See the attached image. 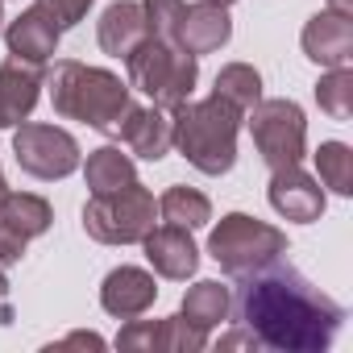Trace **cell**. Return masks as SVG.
Masks as SVG:
<instances>
[{"label": "cell", "instance_id": "obj_1", "mask_svg": "<svg viewBox=\"0 0 353 353\" xmlns=\"http://www.w3.org/2000/svg\"><path fill=\"white\" fill-rule=\"evenodd\" d=\"M233 307L258 345L279 353H320L332 345L345 320V307L332 295H324L307 274L279 258L241 274Z\"/></svg>", "mask_w": 353, "mask_h": 353}, {"label": "cell", "instance_id": "obj_2", "mask_svg": "<svg viewBox=\"0 0 353 353\" xmlns=\"http://www.w3.org/2000/svg\"><path fill=\"white\" fill-rule=\"evenodd\" d=\"M50 88V104L63 121H83L88 129L104 133V137H117L121 133V121L133 104V88L121 83V75L104 71V67H88V63H75V59H59L46 79Z\"/></svg>", "mask_w": 353, "mask_h": 353}, {"label": "cell", "instance_id": "obj_3", "mask_svg": "<svg viewBox=\"0 0 353 353\" xmlns=\"http://www.w3.org/2000/svg\"><path fill=\"white\" fill-rule=\"evenodd\" d=\"M237 133H241V112L233 104H225L221 96L188 100L170 112V145L200 174H212V179L233 170Z\"/></svg>", "mask_w": 353, "mask_h": 353}, {"label": "cell", "instance_id": "obj_4", "mask_svg": "<svg viewBox=\"0 0 353 353\" xmlns=\"http://www.w3.org/2000/svg\"><path fill=\"white\" fill-rule=\"evenodd\" d=\"M125 71H129V88H137L141 96H150L166 112L188 104L196 83H200L196 54H188L183 46H174V42L150 38V34L125 54Z\"/></svg>", "mask_w": 353, "mask_h": 353}, {"label": "cell", "instance_id": "obj_5", "mask_svg": "<svg viewBox=\"0 0 353 353\" xmlns=\"http://www.w3.org/2000/svg\"><path fill=\"white\" fill-rule=\"evenodd\" d=\"M154 216H158L154 192L133 179L129 188L92 196L83 204V233L100 245H141V237L158 225Z\"/></svg>", "mask_w": 353, "mask_h": 353}, {"label": "cell", "instance_id": "obj_6", "mask_svg": "<svg viewBox=\"0 0 353 353\" xmlns=\"http://www.w3.org/2000/svg\"><path fill=\"white\" fill-rule=\"evenodd\" d=\"M208 254L212 262L229 274V279H241L274 258L287 254V233L258 221V216H245V212H229L221 216V225L212 229L208 237Z\"/></svg>", "mask_w": 353, "mask_h": 353}, {"label": "cell", "instance_id": "obj_7", "mask_svg": "<svg viewBox=\"0 0 353 353\" xmlns=\"http://www.w3.org/2000/svg\"><path fill=\"white\" fill-rule=\"evenodd\" d=\"M241 121L250 125L254 145L270 170L299 166V158L307 154V121H303V108L295 100H287V96L258 100Z\"/></svg>", "mask_w": 353, "mask_h": 353}, {"label": "cell", "instance_id": "obj_8", "mask_svg": "<svg viewBox=\"0 0 353 353\" xmlns=\"http://www.w3.org/2000/svg\"><path fill=\"white\" fill-rule=\"evenodd\" d=\"M13 154L17 166L34 179H67L71 170H79V141L59 129V125H30L21 121L13 129Z\"/></svg>", "mask_w": 353, "mask_h": 353}, {"label": "cell", "instance_id": "obj_9", "mask_svg": "<svg viewBox=\"0 0 353 353\" xmlns=\"http://www.w3.org/2000/svg\"><path fill=\"white\" fill-rule=\"evenodd\" d=\"M270 208L283 216V221H295V225H312L324 216V188L320 179H312L307 170L299 166H283V170H270Z\"/></svg>", "mask_w": 353, "mask_h": 353}, {"label": "cell", "instance_id": "obj_10", "mask_svg": "<svg viewBox=\"0 0 353 353\" xmlns=\"http://www.w3.org/2000/svg\"><path fill=\"white\" fill-rule=\"evenodd\" d=\"M145 262L154 274L170 279V283H188L196 270H200V245L192 241V229H179V225H154L145 237Z\"/></svg>", "mask_w": 353, "mask_h": 353}, {"label": "cell", "instance_id": "obj_11", "mask_svg": "<svg viewBox=\"0 0 353 353\" xmlns=\"http://www.w3.org/2000/svg\"><path fill=\"white\" fill-rule=\"evenodd\" d=\"M158 299V283L150 270L141 266H117L104 274L100 283V307L117 320H133V316H145Z\"/></svg>", "mask_w": 353, "mask_h": 353}, {"label": "cell", "instance_id": "obj_12", "mask_svg": "<svg viewBox=\"0 0 353 353\" xmlns=\"http://www.w3.org/2000/svg\"><path fill=\"white\" fill-rule=\"evenodd\" d=\"M42 63L5 59L0 63V129H17L42 96Z\"/></svg>", "mask_w": 353, "mask_h": 353}, {"label": "cell", "instance_id": "obj_13", "mask_svg": "<svg viewBox=\"0 0 353 353\" xmlns=\"http://www.w3.org/2000/svg\"><path fill=\"white\" fill-rule=\"evenodd\" d=\"M233 38V21L225 5H212V0H196V5L183 9L179 34H174V46H183L188 54H212Z\"/></svg>", "mask_w": 353, "mask_h": 353}, {"label": "cell", "instance_id": "obj_14", "mask_svg": "<svg viewBox=\"0 0 353 353\" xmlns=\"http://www.w3.org/2000/svg\"><path fill=\"white\" fill-rule=\"evenodd\" d=\"M299 42H303V54L312 63H320L324 71L328 67H349V59H353V21L324 9L303 26Z\"/></svg>", "mask_w": 353, "mask_h": 353}, {"label": "cell", "instance_id": "obj_15", "mask_svg": "<svg viewBox=\"0 0 353 353\" xmlns=\"http://www.w3.org/2000/svg\"><path fill=\"white\" fill-rule=\"evenodd\" d=\"M117 137L129 145V154H137V158H145V162H158V158H166V154L174 150V145H170V112L158 108V104H150V108L129 104V112H125Z\"/></svg>", "mask_w": 353, "mask_h": 353}, {"label": "cell", "instance_id": "obj_16", "mask_svg": "<svg viewBox=\"0 0 353 353\" xmlns=\"http://www.w3.org/2000/svg\"><path fill=\"white\" fill-rule=\"evenodd\" d=\"M59 38H63V30H59L38 5L26 9L21 17H13L9 30H5L9 54H13V59H26V63H50V59L59 54Z\"/></svg>", "mask_w": 353, "mask_h": 353}, {"label": "cell", "instance_id": "obj_17", "mask_svg": "<svg viewBox=\"0 0 353 353\" xmlns=\"http://www.w3.org/2000/svg\"><path fill=\"white\" fill-rule=\"evenodd\" d=\"M145 38V13L133 0H117L100 13V50L112 59H125Z\"/></svg>", "mask_w": 353, "mask_h": 353}, {"label": "cell", "instance_id": "obj_18", "mask_svg": "<svg viewBox=\"0 0 353 353\" xmlns=\"http://www.w3.org/2000/svg\"><path fill=\"white\" fill-rule=\"evenodd\" d=\"M137 179V166L129 154H121V145H100L88 154L83 162V183L92 196H108V192H121Z\"/></svg>", "mask_w": 353, "mask_h": 353}, {"label": "cell", "instance_id": "obj_19", "mask_svg": "<svg viewBox=\"0 0 353 353\" xmlns=\"http://www.w3.org/2000/svg\"><path fill=\"white\" fill-rule=\"evenodd\" d=\"M0 225L17 229V233L30 241V237H42V233L54 225V212H50V204H46L42 196H34V192H9L5 200H0Z\"/></svg>", "mask_w": 353, "mask_h": 353}, {"label": "cell", "instance_id": "obj_20", "mask_svg": "<svg viewBox=\"0 0 353 353\" xmlns=\"http://www.w3.org/2000/svg\"><path fill=\"white\" fill-rule=\"evenodd\" d=\"M158 216H162V225L204 229V225L212 221V204H208V196H204V192L174 183V188H166V192H162V200H158Z\"/></svg>", "mask_w": 353, "mask_h": 353}, {"label": "cell", "instance_id": "obj_21", "mask_svg": "<svg viewBox=\"0 0 353 353\" xmlns=\"http://www.w3.org/2000/svg\"><path fill=\"white\" fill-rule=\"evenodd\" d=\"M179 312H183L192 324H200V328H216L221 320H229V312H233V295H229V287H221L216 279H200L196 287H188Z\"/></svg>", "mask_w": 353, "mask_h": 353}, {"label": "cell", "instance_id": "obj_22", "mask_svg": "<svg viewBox=\"0 0 353 353\" xmlns=\"http://www.w3.org/2000/svg\"><path fill=\"white\" fill-rule=\"evenodd\" d=\"M212 96H221L225 104H233L241 117L262 100V75L250 67V63H229L216 71V83H212Z\"/></svg>", "mask_w": 353, "mask_h": 353}, {"label": "cell", "instance_id": "obj_23", "mask_svg": "<svg viewBox=\"0 0 353 353\" xmlns=\"http://www.w3.org/2000/svg\"><path fill=\"white\" fill-rule=\"evenodd\" d=\"M316 158V174L320 183L336 196H353V150L345 141H320V150L312 154Z\"/></svg>", "mask_w": 353, "mask_h": 353}, {"label": "cell", "instance_id": "obj_24", "mask_svg": "<svg viewBox=\"0 0 353 353\" xmlns=\"http://www.w3.org/2000/svg\"><path fill=\"white\" fill-rule=\"evenodd\" d=\"M316 104L332 121H349L353 117V67H328L316 83Z\"/></svg>", "mask_w": 353, "mask_h": 353}, {"label": "cell", "instance_id": "obj_25", "mask_svg": "<svg viewBox=\"0 0 353 353\" xmlns=\"http://www.w3.org/2000/svg\"><path fill=\"white\" fill-rule=\"evenodd\" d=\"M208 345V328L192 324L183 312L162 320V353H200Z\"/></svg>", "mask_w": 353, "mask_h": 353}, {"label": "cell", "instance_id": "obj_26", "mask_svg": "<svg viewBox=\"0 0 353 353\" xmlns=\"http://www.w3.org/2000/svg\"><path fill=\"white\" fill-rule=\"evenodd\" d=\"M183 0H141V13H145V34L150 38H162V42H174L179 34V21H183Z\"/></svg>", "mask_w": 353, "mask_h": 353}, {"label": "cell", "instance_id": "obj_27", "mask_svg": "<svg viewBox=\"0 0 353 353\" xmlns=\"http://www.w3.org/2000/svg\"><path fill=\"white\" fill-rule=\"evenodd\" d=\"M117 349L125 353H162V320H125L117 332Z\"/></svg>", "mask_w": 353, "mask_h": 353}, {"label": "cell", "instance_id": "obj_28", "mask_svg": "<svg viewBox=\"0 0 353 353\" xmlns=\"http://www.w3.org/2000/svg\"><path fill=\"white\" fill-rule=\"evenodd\" d=\"M96 5V0H38V9L59 26V30H71L88 17V9Z\"/></svg>", "mask_w": 353, "mask_h": 353}, {"label": "cell", "instance_id": "obj_29", "mask_svg": "<svg viewBox=\"0 0 353 353\" xmlns=\"http://www.w3.org/2000/svg\"><path fill=\"white\" fill-rule=\"evenodd\" d=\"M21 254H26V237H21L17 229H9V225H0V270L17 266Z\"/></svg>", "mask_w": 353, "mask_h": 353}, {"label": "cell", "instance_id": "obj_30", "mask_svg": "<svg viewBox=\"0 0 353 353\" xmlns=\"http://www.w3.org/2000/svg\"><path fill=\"white\" fill-rule=\"evenodd\" d=\"M50 349H104V336H96V332H71V336L54 341Z\"/></svg>", "mask_w": 353, "mask_h": 353}, {"label": "cell", "instance_id": "obj_31", "mask_svg": "<svg viewBox=\"0 0 353 353\" xmlns=\"http://www.w3.org/2000/svg\"><path fill=\"white\" fill-rule=\"evenodd\" d=\"M221 349H262V345H258V336L241 324V328H233V332L221 336Z\"/></svg>", "mask_w": 353, "mask_h": 353}, {"label": "cell", "instance_id": "obj_32", "mask_svg": "<svg viewBox=\"0 0 353 353\" xmlns=\"http://www.w3.org/2000/svg\"><path fill=\"white\" fill-rule=\"evenodd\" d=\"M328 13H341V17L353 21V0H328Z\"/></svg>", "mask_w": 353, "mask_h": 353}, {"label": "cell", "instance_id": "obj_33", "mask_svg": "<svg viewBox=\"0 0 353 353\" xmlns=\"http://www.w3.org/2000/svg\"><path fill=\"white\" fill-rule=\"evenodd\" d=\"M9 295V279H5V270H0V299Z\"/></svg>", "mask_w": 353, "mask_h": 353}, {"label": "cell", "instance_id": "obj_34", "mask_svg": "<svg viewBox=\"0 0 353 353\" xmlns=\"http://www.w3.org/2000/svg\"><path fill=\"white\" fill-rule=\"evenodd\" d=\"M9 196V183H5V170H0V200H5Z\"/></svg>", "mask_w": 353, "mask_h": 353}, {"label": "cell", "instance_id": "obj_35", "mask_svg": "<svg viewBox=\"0 0 353 353\" xmlns=\"http://www.w3.org/2000/svg\"><path fill=\"white\" fill-rule=\"evenodd\" d=\"M212 5H225V9H229V5H237V0H212Z\"/></svg>", "mask_w": 353, "mask_h": 353}, {"label": "cell", "instance_id": "obj_36", "mask_svg": "<svg viewBox=\"0 0 353 353\" xmlns=\"http://www.w3.org/2000/svg\"><path fill=\"white\" fill-rule=\"evenodd\" d=\"M0 5H5V0H0ZM0 21H5V17H0Z\"/></svg>", "mask_w": 353, "mask_h": 353}]
</instances>
